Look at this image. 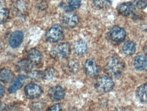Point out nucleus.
Instances as JSON below:
<instances>
[{"label":"nucleus","mask_w":147,"mask_h":111,"mask_svg":"<svg viewBox=\"0 0 147 111\" xmlns=\"http://www.w3.org/2000/svg\"><path fill=\"white\" fill-rule=\"evenodd\" d=\"M125 64L121 58L115 55L109 57L105 62V70L106 74L113 78L121 76L124 70Z\"/></svg>","instance_id":"obj_1"},{"label":"nucleus","mask_w":147,"mask_h":111,"mask_svg":"<svg viewBox=\"0 0 147 111\" xmlns=\"http://www.w3.org/2000/svg\"><path fill=\"white\" fill-rule=\"evenodd\" d=\"M70 45L68 43H64L53 47L51 51V56L57 61L64 60L69 56Z\"/></svg>","instance_id":"obj_2"},{"label":"nucleus","mask_w":147,"mask_h":111,"mask_svg":"<svg viewBox=\"0 0 147 111\" xmlns=\"http://www.w3.org/2000/svg\"><path fill=\"white\" fill-rule=\"evenodd\" d=\"M46 39L49 42L57 43L64 38V31L62 26L56 24L53 26L46 33Z\"/></svg>","instance_id":"obj_3"},{"label":"nucleus","mask_w":147,"mask_h":111,"mask_svg":"<svg viewBox=\"0 0 147 111\" xmlns=\"http://www.w3.org/2000/svg\"><path fill=\"white\" fill-rule=\"evenodd\" d=\"M95 87L98 92L105 93L110 92L113 89L114 83L110 77L102 76L97 80Z\"/></svg>","instance_id":"obj_4"},{"label":"nucleus","mask_w":147,"mask_h":111,"mask_svg":"<svg viewBox=\"0 0 147 111\" xmlns=\"http://www.w3.org/2000/svg\"><path fill=\"white\" fill-rule=\"evenodd\" d=\"M62 25L66 28H72L79 23V19L77 14L71 11L64 13L61 17Z\"/></svg>","instance_id":"obj_5"},{"label":"nucleus","mask_w":147,"mask_h":111,"mask_svg":"<svg viewBox=\"0 0 147 111\" xmlns=\"http://www.w3.org/2000/svg\"><path fill=\"white\" fill-rule=\"evenodd\" d=\"M126 36L125 30L118 26H114L108 33L109 39L113 42L120 43L124 40Z\"/></svg>","instance_id":"obj_6"},{"label":"nucleus","mask_w":147,"mask_h":111,"mask_svg":"<svg viewBox=\"0 0 147 111\" xmlns=\"http://www.w3.org/2000/svg\"><path fill=\"white\" fill-rule=\"evenodd\" d=\"M24 92L28 98L34 99L40 97L43 93V90L38 85L29 84L25 87Z\"/></svg>","instance_id":"obj_7"},{"label":"nucleus","mask_w":147,"mask_h":111,"mask_svg":"<svg viewBox=\"0 0 147 111\" xmlns=\"http://www.w3.org/2000/svg\"><path fill=\"white\" fill-rule=\"evenodd\" d=\"M84 69L86 75L91 78H95L98 76L99 69L96 61L93 58H90L86 61Z\"/></svg>","instance_id":"obj_8"},{"label":"nucleus","mask_w":147,"mask_h":111,"mask_svg":"<svg viewBox=\"0 0 147 111\" xmlns=\"http://www.w3.org/2000/svg\"><path fill=\"white\" fill-rule=\"evenodd\" d=\"M50 98L54 101H58L62 100L65 96L63 89L60 86H55L52 87L48 91Z\"/></svg>","instance_id":"obj_9"},{"label":"nucleus","mask_w":147,"mask_h":111,"mask_svg":"<svg viewBox=\"0 0 147 111\" xmlns=\"http://www.w3.org/2000/svg\"><path fill=\"white\" fill-rule=\"evenodd\" d=\"M24 34L21 31H16L12 33L9 39V45L13 48H18L23 41Z\"/></svg>","instance_id":"obj_10"},{"label":"nucleus","mask_w":147,"mask_h":111,"mask_svg":"<svg viewBox=\"0 0 147 111\" xmlns=\"http://www.w3.org/2000/svg\"><path fill=\"white\" fill-rule=\"evenodd\" d=\"M117 10L120 14L128 16L135 10V6L132 2L124 3L117 6Z\"/></svg>","instance_id":"obj_11"},{"label":"nucleus","mask_w":147,"mask_h":111,"mask_svg":"<svg viewBox=\"0 0 147 111\" xmlns=\"http://www.w3.org/2000/svg\"><path fill=\"white\" fill-rule=\"evenodd\" d=\"M26 77L21 75L17 76L10 85L8 91L9 93H14L21 88L26 81Z\"/></svg>","instance_id":"obj_12"},{"label":"nucleus","mask_w":147,"mask_h":111,"mask_svg":"<svg viewBox=\"0 0 147 111\" xmlns=\"http://www.w3.org/2000/svg\"><path fill=\"white\" fill-rule=\"evenodd\" d=\"M33 64L28 59L20 61L16 64V68L18 72L28 73L31 72Z\"/></svg>","instance_id":"obj_13"},{"label":"nucleus","mask_w":147,"mask_h":111,"mask_svg":"<svg viewBox=\"0 0 147 111\" xmlns=\"http://www.w3.org/2000/svg\"><path fill=\"white\" fill-rule=\"evenodd\" d=\"M28 60H29L33 65L39 64L42 60L41 53L36 49H31L28 53Z\"/></svg>","instance_id":"obj_14"},{"label":"nucleus","mask_w":147,"mask_h":111,"mask_svg":"<svg viewBox=\"0 0 147 111\" xmlns=\"http://www.w3.org/2000/svg\"><path fill=\"white\" fill-rule=\"evenodd\" d=\"M134 66L136 70L139 71L144 70L147 66V58L142 55L137 56L134 60Z\"/></svg>","instance_id":"obj_15"},{"label":"nucleus","mask_w":147,"mask_h":111,"mask_svg":"<svg viewBox=\"0 0 147 111\" xmlns=\"http://www.w3.org/2000/svg\"><path fill=\"white\" fill-rule=\"evenodd\" d=\"M27 10V6L24 1L19 0L15 3L13 6V11L16 15L22 16Z\"/></svg>","instance_id":"obj_16"},{"label":"nucleus","mask_w":147,"mask_h":111,"mask_svg":"<svg viewBox=\"0 0 147 111\" xmlns=\"http://www.w3.org/2000/svg\"><path fill=\"white\" fill-rule=\"evenodd\" d=\"M136 97L141 103L147 102V83L139 87L136 91Z\"/></svg>","instance_id":"obj_17"},{"label":"nucleus","mask_w":147,"mask_h":111,"mask_svg":"<svg viewBox=\"0 0 147 111\" xmlns=\"http://www.w3.org/2000/svg\"><path fill=\"white\" fill-rule=\"evenodd\" d=\"M79 67L78 61L76 59H71L67 64L65 71L70 74H74L78 73Z\"/></svg>","instance_id":"obj_18"},{"label":"nucleus","mask_w":147,"mask_h":111,"mask_svg":"<svg viewBox=\"0 0 147 111\" xmlns=\"http://www.w3.org/2000/svg\"><path fill=\"white\" fill-rule=\"evenodd\" d=\"M87 44L84 40H79L74 45V49L75 53L78 56L84 55L87 50Z\"/></svg>","instance_id":"obj_19"},{"label":"nucleus","mask_w":147,"mask_h":111,"mask_svg":"<svg viewBox=\"0 0 147 111\" xmlns=\"http://www.w3.org/2000/svg\"><path fill=\"white\" fill-rule=\"evenodd\" d=\"M13 72L7 69L0 70V81L3 83H8L13 80Z\"/></svg>","instance_id":"obj_20"},{"label":"nucleus","mask_w":147,"mask_h":111,"mask_svg":"<svg viewBox=\"0 0 147 111\" xmlns=\"http://www.w3.org/2000/svg\"><path fill=\"white\" fill-rule=\"evenodd\" d=\"M136 46L134 42L129 41L126 42L123 46V52L127 56H131L134 54Z\"/></svg>","instance_id":"obj_21"},{"label":"nucleus","mask_w":147,"mask_h":111,"mask_svg":"<svg viewBox=\"0 0 147 111\" xmlns=\"http://www.w3.org/2000/svg\"><path fill=\"white\" fill-rule=\"evenodd\" d=\"M67 5L64 4L63 7L67 9V11H70L78 9L80 7L81 0H65Z\"/></svg>","instance_id":"obj_22"},{"label":"nucleus","mask_w":147,"mask_h":111,"mask_svg":"<svg viewBox=\"0 0 147 111\" xmlns=\"http://www.w3.org/2000/svg\"><path fill=\"white\" fill-rule=\"evenodd\" d=\"M95 7L99 9H104L110 7L112 0H93Z\"/></svg>","instance_id":"obj_23"},{"label":"nucleus","mask_w":147,"mask_h":111,"mask_svg":"<svg viewBox=\"0 0 147 111\" xmlns=\"http://www.w3.org/2000/svg\"><path fill=\"white\" fill-rule=\"evenodd\" d=\"M28 78L34 81H39L44 80L43 72L38 70L31 71L28 74Z\"/></svg>","instance_id":"obj_24"},{"label":"nucleus","mask_w":147,"mask_h":111,"mask_svg":"<svg viewBox=\"0 0 147 111\" xmlns=\"http://www.w3.org/2000/svg\"><path fill=\"white\" fill-rule=\"evenodd\" d=\"M9 12L7 9L0 7V25L4 23L8 18Z\"/></svg>","instance_id":"obj_25"},{"label":"nucleus","mask_w":147,"mask_h":111,"mask_svg":"<svg viewBox=\"0 0 147 111\" xmlns=\"http://www.w3.org/2000/svg\"><path fill=\"white\" fill-rule=\"evenodd\" d=\"M44 80H50L54 77L55 75V70L53 68H47L44 72Z\"/></svg>","instance_id":"obj_26"},{"label":"nucleus","mask_w":147,"mask_h":111,"mask_svg":"<svg viewBox=\"0 0 147 111\" xmlns=\"http://www.w3.org/2000/svg\"><path fill=\"white\" fill-rule=\"evenodd\" d=\"M47 111H63V110L59 104H56L50 107Z\"/></svg>","instance_id":"obj_27"},{"label":"nucleus","mask_w":147,"mask_h":111,"mask_svg":"<svg viewBox=\"0 0 147 111\" xmlns=\"http://www.w3.org/2000/svg\"><path fill=\"white\" fill-rule=\"evenodd\" d=\"M136 5L137 7L140 9H144L147 7V2L146 1L141 0L138 2Z\"/></svg>","instance_id":"obj_28"},{"label":"nucleus","mask_w":147,"mask_h":111,"mask_svg":"<svg viewBox=\"0 0 147 111\" xmlns=\"http://www.w3.org/2000/svg\"><path fill=\"white\" fill-rule=\"evenodd\" d=\"M44 106L41 103H35L33 106V109L34 111H42Z\"/></svg>","instance_id":"obj_29"},{"label":"nucleus","mask_w":147,"mask_h":111,"mask_svg":"<svg viewBox=\"0 0 147 111\" xmlns=\"http://www.w3.org/2000/svg\"><path fill=\"white\" fill-rule=\"evenodd\" d=\"M4 93H5V89L4 87L1 84H0V98L3 97Z\"/></svg>","instance_id":"obj_30"},{"label":"nucleus","mask_w":147,"mask_h":111,"mask_svg":"<svg viewBox=\"0 0 147 111\" xmlns=\"http://www.w3.org/2000/svg\"><path fill=\"white\" fill-rule=\"evenodd\" d=\"M144 51L145 54H146V56L147 57V46L144 48Z\"/></svg>","instance_id":"obj_31"},{"label":"nucleus","mask_w":147,"mask_h":111,"mask_svg":"<svg viewBox=\"0 0 147 111\" xmlns=\"http://www.w3.org/2000/svg\"><path fill=\"white\" fill-rule=\"evenodd\" d=\"M4 0H0V3H2L4 2Z\"/></svg>","instance_id":"obj_32"},{"label":"nucleus","mask_w":147,"mask_h":111,"mask_svg":"<svg viewBox=\"0 0 147 111\" xmlns=\"http://www.w3.org/2000/svg\"><path fill=\"white\" fill-rule=\"evenodd\" d=\"M146 78H147V73H146Z\"/></svg>","instance_id":"obj_33"}]
</instances>
